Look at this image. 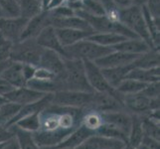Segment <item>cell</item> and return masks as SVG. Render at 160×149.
<instances>
[{"mask_svg":"<svg viewBox=\"0 0 160 149\" xmlns=\"http://www.w3.org/2000/svg\"><path fill=\"white\" fill-rule=\"evenodd\" d=\"M60 91H77L93 92L86 77L84 62L80 60L65 59V69L56 76Z\"/></svg>","mask_w":160,"mask_h":149,"instance_id":"obj_1","label":"cell"},{"mask_svg":"<svg viewBox=\"0 0 160 149\" xmlns=\"http://www.w3.org/2000/svg\"><path fill=\"white\" fill-rule=\"evenodd\" d=\"M118 22L128 27L138 38L144 40L151 48L156 49L153 46L151 37L148 32L144 17H143L141 7L132 4L126 8L118 9Z\"/></svg>","mask_w":160,"mask_h":149,"instance_id":"obj_2","label":"cell"},{"mask_svg":"<svg viewBox=\"0 0 160 149\" xmlns=\"http://www.w3.org/2000/svg\"><path fill=\"white\" fill-rule=\"evenodd\" d=\"M112 51V48L101 46L87 38V39L81 40L69 47H65L64 59L95 62L96 60L106 56Z\"/></svg>","mask_w":160,"mask_h":149,"instance_id":"obj_3","label":"cell"},{"mask_svg":"<svg viewBox=\"0 0 160 149\" xmlns=\"http://www.w3.org/2000/svg\"><path fill=\"white\" fill-rule=\"evenodd\" d=\"M43 51L44 48L36 42V39L20 40L13 45L10 60L12 62L38 67Z\"/></svg>","mask_w":160,"mask_h":149,"instance_id":"obj_4","label":"cell"},{"mask_svg":"<svg viewBox=\"0 0 160 149\" xmlns=\"http://www.w3.org/2000/svg\"><path fill=\"white\" fill-rule=\"evenodd\" d=\"M93 92L59 91L52 93L51 104L62 107L84 108L89 110Z\"/></svg>","mask_w":160,"mask_h":149,"instance_id":"obj_5","label":"cell"},{"mask_svg":"<svg viewBox=\"0 0 160 149\" xmlns=\"http://www.w3.org/2000/svg\"><path fill=\"white\" fill-rule=\"evenodd\" d=\"M122 93L115 90L112 92H93L89 110H95L100 113L123 110L125 108L122 103Z\"/></svg>","mask_w":160,"mask_h":149,"instance_id":"obj_6","label":"cell"},{"mask_svg":"<svg viewBox=\"0 0 160 149\" xmlns=\"http://www.w3.org/2000/svg\"><path fill=\"white\" fill-rule=\"evenodd\" d=\"M122 103L126 112L140 117L147 115L151 110L159 109V98H149L143 95L142 92L123 95Z\"/></svg>","mask_w":160,"mask_h":149,"instance_id":"obj_7","label":"cell"},{"mask_svg":"<svg viewBox=\"0 0 160 149\" xmlns=\"http://www.w3.org/2000/svg\"><path fill=\"white\" fill-rule=\"evenodd\" d=\"M27 22L28 20L21 16H0V33L15 44L21 40Z\"/></svg>","mask_w":160,"mask_h":149,"instance_id":"obj_8","label":"cell"},{"mask_svg":"<svg viewBox=\"0 0 160 149\" xmlns=\"http://www.w3.org/2000/svg\"><path fill=\"white\" fill-rule=\"evenodd\" d=\"M86 72V77L89 85L93 92H112L114 89L110 87L104 79L102 69L91 61H82Z\"/></svg>","mask_w":160,"mask_h":149,"instance_id":"obj_9","label":"cell"},{"mask_svg":"<svg viewBox=\"0 0 160 149\" xmlns=\"http://www.w3.org/2000/svg\"><path fill=\"white\" fill-rule=\"evenodd\" d=\"M72 131L74 130L58 128L54 131L37 130L35 132H32L31 134L37 146L41 148H54L58 146Z\"/></svg>","mask_w":160,"mask_h":149,"instance_id":"obj_10","label":"cell"},{"mask_svg":"<svg viewBox=\"0 0 160 149\" xmlns=\"http://www.w3.org/2000/svg\"><path fill=\"white\" fill-rule=\"evenodd\" d=\"M48 26H52V15L49 10H44L40 14L28 20L25 29L22 33L21 40L36 39L43 29Z\"/></svg>","mask_w":160,"mask_h":149,"instance_id":"obj_11","label":"cell"},{"mask_svg":"<svg viewBox=\"0 0 160 149\" xmlns=\"http://www.w3.org/2000/svg\"><path fill=\"white\" fill-rule=\"evenodd\" d=\"M138 56L139 55H132V54H128V53L112 50L110 53L96 60L93 63L101 69L115 68V67H120V66L130 65Z\"/></svg>","mask_w":160,"mask_h":149,"instance_id":"obj_12","label":"cell"},{"mask_svg":"<svg viewBox=\"0 0 160 149\" xmlns=\"http://www.w3.org/2000/svg\"><path fill=\"white\" fill-rule=\"evenodd\" d=\"M46 95H48V93H43L32 89H29L27 87H15L12 92L5 96V98L8 102L19 104V106L22 107L25 106V104H29L39 101V99L44 97Z\"/></svg>","mask_w":160,"mask_h":149,"instance_id":"obj_13","label":"cell"},{"mask_svg":"<svg viewBox=\"0 0 160 149\" xmlns=\"http://www.w3.org/2000/svg\"><path fill=\"white\" fill-rule=\"evenodd\" d=\"M103 122L109 123L117 128H118L120 131H122L124 134H129V131L132 124V114L123 110H118V112H104L101 113Z\"/></svg>","mask_w":160,"mask_h":149,"instance_id":"obj_14","label":"cell"},{"mask_svg":"<svg viewBox=\"0 0 160 149\" xmlns=\"http://www.w3.org/2000/svg\"><path fill=\"white\" fill-rule=\"evenodd\" d=\"M38 67L45 68L48 71L52 72L53 74L58 76L62 74L65 69V59L63 58L62 55H60L57 52L44 49Z\"/></svg>","mask_w":160,"mask_h":149,"instance_id":"obj_15","label":"cell"},{"mask_svg":"<svg viewBox=\"0 0 160 149\" xmlns=\"http://www.w3.org/2000/svg\"><path fill=\"white\" fill-rule=\"evenodd\" d=\"M125 143L117 139L108 138L98 134H93L87 138L84 142L75 149H109V148H121L125 147Z\"/></svg>","mask_w":160,"mask_h":149,"instance_id":"obj_16","label":"cell"},{"mask_svg":"<svg viewBox=\"0 0 160 149\" xmlns=\"http://www.w3.org/2000/svg\"><path fill=\"white\" fill-rule=\"evenodd\" d=\"M36 42L42 48L57 52L60 55H62L64 58V47L61 45L56 33V29L53 26H48L45 29H43L40 34L36 37Z\"/></svg>","mask_w":160,"mask_h":149,"instance_id":"obj_17","label":"cell"},{"mask_svg":"<svg viewBox=\"0 0 160 149\" xmlns=\"http://www.w3.org/2000/svg\"><path fill=\"white\" fill-rule=\"evenodd\" d=\"M96 134V131L87 128L82 123L77 127L74 131L66 137V138L60 143V144L54 148H67V149H75L80 144H82L87 138Z\"/></svg>","mask_w":160,"mask_h":149,"instance_id":"obj_18","label":"cell"},{"mask_svg":"<svg viewBox=\"0 0 160 149\" xmlns=\"http://www.w3.org/2000/svg\"><path fill=\"white\" fill-rule=\"evenodd\" d=\"M151 49L153 48H151L144 40L140 39V38H128V39L123 40L122 42L112 47V50H114V51H119L132 55L144 54Z\"/></svg>","mask_w":160,"mask_h":149,"instance_id":"obj_19","label":"cell"},{"mask_svg":"<svg viewBox=\"0 0 160 149\" xmlns=\"http://www.w3.org/2000/svg\"><path fill=\"white\" fill-rule=\"evenodd\" d=\"M58 36V39L64 48L69 47L73 44L89 38L95 32L90 31H82L76 29H69V28H55Z\"/></svg>","mask_w":160,"mask_h":149,"instance_id":"obj_20","label":"cell"},{"mask_svg":"<svg viewBox=\"0 0 160 149\" xmlns=\"http://www.w3.org/2000/svg\"><path fill=\"white\" fill-rule=\"evenodd\" d=\"M52 26L54 28H69L93 32L90 24L84 18L76 14L64 18H52Z\"/></svg>","mask_w":160,"mask_h":149,"instance_id":"obj_21","label":"cell"},{"mask_svg":"<svg viewBox=\"0 0 160 149\" xmlns=\"http://www.w3.org/2000/svg\"><path fill=\"white\" fill-rule=\"evenodd\" d=\"M1 77L15 87H26L27 81L23 75V71H22V64L20 63L11 61L8 67L4 70Z\"/></svg>","mask_w":160,"mask_h":149,"instance_id":"obj_22","label":"cell"},{"mask_svg":"<svg viewBox=\"0 0 160 149\" xmlns=\"http://www.w3.org/2000/svg\"><path fill=\"white\" fill-rule=\"evenodd\" d=\"M132 69V65H126V66H120V67L115 68H108V69H102V73L104 77V79L108 82V84L112 87L117 89L118 85L122 82L129 71Z\"/></svg>","mask_w":160,"mask_h":149,"instance_id":"obj_23","label":"cell"},{"mask_svg":"<svg viewBox=\"0 0 160 149\" xmlns=\"http://www.w3.org/2000/svg\"><path fill=\"white\" fill-rule=\"evenodd\" d=\"M160 69L159 67H154L149 69H141V68H132L129 73L126 76V78L137 80L142 82H159L160 78Z\"/></svg>","mask_w":160,"mask_h":149,"instance_id":"obj_24","label":"cell"},{"mask_svg":"<svg viewBox=\"0 0 160 149\" xmlns=\"http://www.w3.org/2000/svg\"><path fill=\"white\" fill-rule=\"evenodd\" d=\"M88 39L98 44L101 46L112 48L117 44L122 42L123 40L128 39V38L114 32H101V33H93Z\"/></svg>","mask_w":160,"mask_h":149,"instance_id":"obj_25","label":"cell"},{"mask_svg":"<svg viewBox=\"0 0 160 149\" xmlns=\"http://www.w3.org/2000/svg\"><path fill=\"white\" fill-rule=\"evenodd\" d=\"M159 49H151L148 52L141 54L131 63L132 68L149 69L159 67Z\"/></svg>","mask_w":160,"mask_h":149,"instance_id":"obj_26","label":"cell"},{"mask_svg":"<svg viewBox=\"0 0 160 149\" xmlns=\"http://www.w3.org/2000/svg\"><path fill=\"white\" fill-rule=\"evenodd\" d=\"M19 16L29 20L44 11L42 3L38 0H19Z\"/></svg>","mask_w":160,"mask_h":149,"instance_id":"obj_27","label":"cell"},{"mask_svg":"<svg viewBox=\"0 0 160 149\" xmlns=\"http://www.w3.org/2000/svg\"><path fill=\"white\" fill-rule=\"evenodd\" d=\"M143 129L141 124V117L137 114H132V124L128 134V144L131 147L138 148L141 144V140L143 137Z\"/></svg>","mask_w":160,"mask_h":149,"instance_id":"obj_28","label":"cell"},{"mask_svg":"<svg viewBox=\"0 0 160 149\" xmlns=\"http://www.w3.org/2000/svg\"><path fill=\"white\" fill-rule=\"evenodd\" d=\"M96 134L108 137V138L117 139L119 141H122L125 144H128V135L124 134L122 131H120L118 128H117L115 126L109 123L103 122L100 127L96 130Z\"/></svg>","mask_w":160,"mask_h":149,"instance_id":"obj_29","label":"cell"},{"mask_svg":"<svg viewBox=\"0 0 160 149\" xmlns=\"http://www.w3.org/2000/svg\"><path fill=\"white\" fill-rule=\"evenodd\" d=\"M21 106L13 103L11 102H5L0 106V127H6L17 112H19Z\"/></svg>","mask_w":160,"mask_h":149,"instance_id":"obj_30","label":"cell"},{"mask_svg":"<svg viewBox=\"0 0 160 149\" xmlns=\"http://www.w3.org/2000/svg\"><path fill=\"white\" fill-rule=\"evenodd\" d=\"M146 86H147L146 82H142L137 80L125 78L118 85V87L115 89V91L122 93V95H131V93H136V92H142Z\"/></svg>","mask_w":160,"mask_h":149,"instance_id":"obj_31","label":"cell"},{"mask_svg":"<svg viewBox=\"0 0 160 149\" xmlns=\"http://www.w3.org/2000/svg\"><path fill=\"white\" fill-rule=\"evenodd\" d=\"M10 127H12L16 138L18 139L20 149H53V148H41L39 146H37L35 141L32 138L31 132L22 130L18 127H16L15 125L10 126Z\"/></svg>","mask_w":160,"mask_h":149,"instance_id":"obj_32","label":"cell"},{"mask_svg":"<svg viewBox=\"0 0 160 149\" xmlns=\"http://www.w3.org/2000/svg\"><path fill=\"white\" fill-rule=\"evenodd\" d=\"M40 112H36L30 114L28 117H23L22 119H19L18 121L13 124L16 127H18L22 130L28 131V132H35L37 130H39L40 128Z\"/></svg>","mask_w":160,"mask_h":149,"instance_id":"obj_33","label":"cell"},{"mask_svg":"<svg viewBox=\"0 0 160 149\" xmlns=\"http://www.w3.org/2000/svg\"><path fill=\"white\" fill-rule=\"evenodd\" d=\"M81 123L84 126H86L87 128L96 131L103 123V120L100 112H97L95 110L90 109L87 110L85 114L82 115Z\"/></svg>","mask_w":160,"mask_h":149,"instance_id":"obj_34","label":"cell"},{"mask_svg":"<svg viewBox=\"0 0 160 149\" xmlns=\"http://www.w3.org/2000/svg\"><path fill=\"white\" fill-rule=\"evenodd\" d=\"M80 9L89 14L97 15V16H102L107 14L102 4L98 0H82Z\"/></svg>","mask_w":160,"mask_h":149,"instance_id":"obj_35","label":"cell"},{"mask_svg":"<svg viewBox=\"0 0 160 149\" xmlns=\"http://www.w3.org/2000/svg\"><path fill=\"white\" fill-rule=\"evenodd\" d=\"M0 10L3 16L16 17L19 16V6L17 0H0Z\"/></svg>","mask_w":160,"mask_h":149,"instance_id":"obj_36","label":"cell"},{"mask_svg":"<svg viewBox=\"0 0 160 149\" xmlns=\"http://www.w3.org/2000/svg\"><path fill=\"white\" fill-rule=\"evenodd\" d=\"M13 45L14 43L12 41H10L0 33V62L10 60V55Z\"/></svg>","mask_w":160,"mask_h":149,"instance_id":"obj_37","label":"cell"},{"mask_svg":"<svg viewBox=\"0 0 160 149\" xmlns=\"http://www.w3.org/2000/svg\"><path fill=\"white\" fill-rule=\"evenodd\" d=\"M55 78H56V75L42 67H36L34 75H33V79L41 81H52L55 80Z\"/></svg>","mask_w":160,"mask_h":149,"instance_id":"obj_38","label":"cell"},{"mask_svg":"<svg viewBox=\"0 0 160 149\" xmlns=\"http://www.w3.org/2000/svg\"><path fill=\"white\" fill-rule=\"evenodd\" d=\"M159 82H153L147 84V86L144 87V90L142 91L143 95H145L149 98H159Z\"/></svg>","mask_w":160,"mask_h":149,"instance_id":"obj_39","label":"cell"},{"mask_svg":"<svg viewBox=\"0 0 160 149\" xmlns=\"http://www.w3.org/2000/svg\"><path fill=\"white\" fill-rule=\"evenodd\" d=\"M146 8L150 12L153 18L159 19L160 16V0H147L146 3Z\"/></svg>","mask_w":160,"mask_h":149,"instance_id":"obj_40","label":"cell"},{"mask_svg":"<svg viewBox=\"0 0 160 149\" xmlns=\"http://www.w3.org/2000/svg\"><path fill=\"white\" fill-rule=\"evenodd\" d=\"M140 145L147 149H160L159 140H156L152 138V137L146 136V135H143Z\"/></svg>","mask_w":160,"mask_h":149,"instance_id":"obj_41","label":"cell"},{"mask_svg":"<svg viewBox=\"0 0 160 149\" xmlns=\"http://www.w3.org/2000/svg\"><path fill=\"white\" fill-rule=\"evenodd\" d=\"M14 89H15V87H13L9 82L3 79L2 77H0V97H5V96L8 95V93L12 92Z\"/></svg>","mask_w":160,"mask_h":149,"instance_id":"obj_42","label":"cell"},{"mask_svg":"<svg viewBox=\"0 0 160 149\" xmlns=\"http://www.w3.org/2000/svg\"><path fill=\"white\" fill-rule=\"evenodd\" d=\"M15 135L12 127H0V143L9 140Z\"/></svg>","mask_w":160,"mask_h":149,"instance_id":"obj_43","label":"cell"},{"mask_svg":"<svg viewBox=\"0 0 160 149\" xmlns=\"http://www.w3.org/2000/svg\"><path fill=\"white\" fill-rule=\"evenodd\" d=\"M36 67L32 65H27V64H22V71H23V75L25 77L26 81H28L33 78Z\"/></svg>","mask_w":160,"mask_h":149,"instance_id":"obj_44","label":"cell"},{"mask_svg":"<svg viewBox=\"0 0 160 149\" xmlns=\"http://www.w3.org/2000/svg\"><path fill=\"white\" fill-rule=\"evenodd\" d=\"M1 149H20L19 142L18 139L16 138V136L14 135L12 138H10L9 140L5 142Z\"/></svg>","mask_w":160,"mask_h":149,"instance_id":"obj_45","label":"cell"},{"mask_svg":"<svg viewBox=\"0 0 160 149\" xmlns=\"http://www.w3.org/2000/svg\"><path fill=\"white\" fill-rule=\"evenodd\" d=\"M102 4V6L104 8V10H106V15H108L110 13H113L115 12L118 9L114 7V5L112 3V0H98Z\"/></svg>","mask_w":160,"mask_h":149,"instance_id":"obj_46","label":"cell"},{"mask_svg":"<svg viewBox=\"0 0 160 149\" xmlns=\"http://www.w3.org/2000/svg\"><path fill=\"white\" fill-rule=\"evenodd\" d=\"M117 9H123L132 5V0H112Z\"/></svg>","mask_w":160,"mask_h":149,"instance_id":"obj_47","label":"cell"},{"mask_svg":"<svg viewBox=\"0 0 160 149\" xmlns=\"http://www.w3.org/2000/svg\"><path fill=\"white\" fill-rule=\"evenodd\" d=\"M65 1L66 0H49L46 10H52V9H55L59 6H62V5L65 4Z\"/></svg>","mask_w":160,"mask_h":149,"instance_id":"obj_48","label":"cell"},{"mask_svg":"<svg viewBox=\"0 0 160 149\" xmlns=\"http://www.w3.org/2000/svg\"><path fill=\"white\" fill-rule=\"evenodd\" d=\"M10 63H11V60H8V61H1V62H0V77H1V75H2V73L4 72V70L8 67Z\"/></svg>","mask_w":160,"mask_h":149,"instance_id":"obj_49","label":"cell"},{"mask_svg":"<svg viewBox=\"0 0 160 149\" xmlns=\"http://www.w3.org/2000/svg\"><path fill=\"white\" fill-rule=\"evenodd\" d=\"M146 3H147V0H132V4L138 7L145 6Z\"/></svg>","mask_w":160,"mask_h":149,"instance_id":"obj_50","label":"cell"},{"mask_svg":"<svg viewBox=\"0 0 160 149\" xmlns=\"http://www.w3.org/2000/svg\"><path fill=\"white\" fill-rule=\"evenodd\" d=\"M38 1H40L42 3V6H43V9L46 10V7H47V4L49 2V0H38Z\"/></svg>","mask_w":160,"mask_h":149,"instance_id":"obj_51","label":"cell"},{"mask_svg":"<svg viewBox=\"0 0 160 149\" xmlns=\"http://www.w3.org/2000/svg\"><path fill=\"white\" fill-rule=\"evenodd\" d=\"M123 149H139V148H135V147H131L129 145H125V147Z\"/></svg>","mask_w":160,"mask_h":149,"instance_id":"obj_52","label":"cell"},{"mask_svg":"<svg viewBox=\"0 0 160 149\" xmlns=\"http://www.w3.org/2000/svg\"><path fill=\"white\" fill-rule=\"evenodd\" d=\"M5 142H6V141H5ZM5 142H3V143H0V149L2 148V146L4 145V143H5Z\"/></svg>","mask_w":160,"mask_h":149,"instance_id":"obj_53","label":"cell"},{"mask_svg":"<svg viewBox=\"0 0 160 149\" xmlns=\"http://www.w3.org/2000/svg\"><path fill=\"white\" fill-rule=\"evenodd\" d=\"M138 148H139V149H147V148H145V147H143V146H141V145H140V146H139Z\"/></svg>","mask_w":160,"mask_h":149,"instance_id":"obj_54","label":"cell"},{"mask_svg":"<svg viewBox=\"0 0 160 149\" xmlns=\"http://www.w3.org/2000/svg\"><path fill=\"white\" fill-rule=\"evenodd\" d=\"M53 149H67V148H53Z\"/></svg>","mask_w":160,"mask_h":149,"instance_id":"obj_55","label":"cell"},{"mask_svg":"<svg viewBox=\"0 0 160 149\" xmlns=\"http://www.w3.org/2000/svg\"><path fill=\"white\" fill-rule=\"evenodd\" d=\"M0 16H3V14H2V12H1V10H0Z\"/></svg>","mask_w":160,"mask_h":149,"instance_id":"obj_56","label":"cell"},{"mask_svg":"<svg viewBox=\"0 0 160 149\" xmlns=\"http://www.w3.org/2000/svg\"><path fill=\"white\" fill-rule=\"evenodd\" d=\"M17 1H19V0H17Z\"/></svg>","mask_w":160,"mask_h":149,"instance_id":"obj_57","label":"cell"}]
</instances>
